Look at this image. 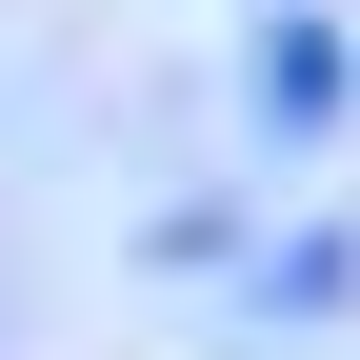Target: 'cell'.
<instances>
[{
    "label": "cell",
    "instance_id": "cell-1",
    "mask_svg": "<svg viewBox=\"0 0 360 360\" xmlns=\"http://www.w3.org/2000/svg\"><path fill=\"white\" fill-rule=\"evenodd\" d=\"M340 120V40L321 20H260V141H321Z\"/></svg>",
    "mask_w": 360,
    "mask_h": 360
}]
</instances>
